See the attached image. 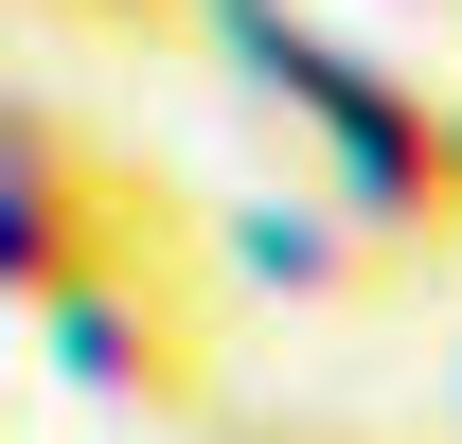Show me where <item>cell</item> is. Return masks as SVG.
Returning a JSON list of instances; mask_svg holds the SVG:
<instances>
[{"instance_id":"obj_1","label":"cell","mask_w":462,"mask_h":444,"mask_svg":"<svg viewBox=\"0 0 462 444\" xmlns=\"http://www.w3.org/2000/svg\"><path fill=\"white\" fill-rule=\"evenodd\" d=\"M107 267H196V196H161L107 125L0 89V302L36 320L54 284H107Z\"/></svg>"},{"instance_id":"obj_2","label":"cell","mask_w":462,"mask_h":444,"mask_svg":"<svg viewBox=\"0 0 462 444\" xmlns=\"http://www.w3.org/2000/svg\"><path fill=\"white\" fill-rule=\"evenodd\" d=\"M214 36H231L249 71H267V89H285L302 125H320V178H338V196H356L374 231H392V249H427V267L462 249V178H445V107H427V89L356 71L338 36H320V18H285V0H214Z\"/></svg>"},{"instance_id":"obj_3","label":"cell","mask_w":462,"mask_h":444,"mask_svg":"<svg viewBox=\"0 0 462 444\" xmlns=\"http://www.w3.org/2000/svg\"><path fill=\"white\" fill-rule=\"evenodd\" d=\"M36 356H54L89 409H125V427H178L196 444V409H214V302H196V267H107V284H54L36 302Z\"/></svg>"},{"instance_id":"obj_4","label":"cell","mask_w":462,"mask_h":444,"mask_svg":"<svg viewBox=\"0 0 462 444\" xmlns=\"http://www.w3.org/2000/svg\"><path fill=\"white\" fill-rule=\"evenodd\" d=\"M196 267H231L249 302H285V320H392V302H427V249H392L338 178H320V196H231V214H196Z\"/></svg>"},{"instance_id":"obj_5","label":"cell","mask_w":462,"mask_h":444,"mask_svg":"<svg viewBox=\"0 0 462 444\" xmlns=\"http://www.w3.org/2000/svg\"><path fill=\"white\" fill-rule=\"evenodd\" d=\"M196 444H409V427H374V409H196Z\"/></svg>"},{"instance_id":"obj_6","label":"cell","mask_w":462,"mask_h":444,"mask_svg":"<svg viewBox=\"0 0 462 444\" xmlns=\"http://www.w3.org/2000/svg\"><path fill=\"white\" fill-rule=\"evenodd\" d=\"M0 444H18V427H0Z\"/></svg>"}]
</instances>
